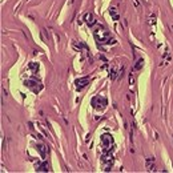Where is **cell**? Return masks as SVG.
<instances>
[{
    "label": "cell",
    "mask_w": 173,
    "mask_h": 173,
    "mask_svg": "<svg viewBox=\"0 0 173 173\" xmlns=\"http://www.w3.org/2000/svg\"><path fill=\"white\" fill-rule=\"evenodd\" d=\"M142 64H144V61H142V60H141V59H140V60H138V61H137V64H136L135 69H140V68H141V65H142Z\"/></svg>",
    "instance_id": "1"
},
{
    "label": "cell",
    "mask_w": 173,
    "mask_h": 173,
    "mask_svg": "<svg viewBox=\"0 0 173 173\" xmlns=\"http://www.w3.org/2000/svg\"><path fill=\"white\" fill-rule=\"evenodd\" d=\"M111 15H113V17H115L116 20H117V19H118V15H117V13H116V12H115V11H113V9H111Z\"/></svg>",
    "instance_id": "2"
}]
</instances>
